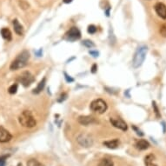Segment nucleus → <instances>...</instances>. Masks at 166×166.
Segmentation results:
<instances>
[{"label": "nucleus", "mask_w": 166, "mask_h": 166, "mask_svg": "<svg viewBox=\"0 0 166 166\" xmlns=\"http://www.w3.org/2000/svg\"><path fill=\"white\" fill-rule=\"evenodd\" d=\"M65 80L68 82V83H72L74 81V79L70 77V76H69L68 74L66 73V72H65Z\"/></svg>", "instance_id": "29"}, {"label": "nucleus", "mask_w": 166, "mask_h": 166, "mask_svg": "<svg viewBox=\"0 0 166 166\" xmlns=\"http://www.w3.org/2000/svg\"><path fill=\"white\" fill-rule=\"evenodd\" d=\"M157 14L163 19H166V5L163 3H157L154 6Z\"/></svg>", "instance_id": "10"}, {"label": "nucleus", "mask_w": 166, "mask_h": 166, "mask_svg": "<svg viewBox=\"0 0 166 166\" xmlns=\"http://www.w3.org/2000/svg\"><path fill=\"white\" fill-rule=\"evenodd\" d=\"M12 139V135L3 126H0V143H7Z\"/></svg>", "instance_id": "9"}, {"label": "nucleus", "mask_w": 166, "mask_h": 166, "mask_svg": "<svg viewBox=\"0 0 166 166\" xmlns=\"http://www.w3.org/2000/svg\"><path fill=\"white\" fill-rule=\"evenodd\" d=\"M0 33H1V36L2 37L7 40V41H11L12 39V35H11V32L10 31L8 28H3L1 31H0Z\"/></svg>", "instance_id": "16"}, {"label": "nucleus", "mask_w": 166, "mask_h": 166, "mask_svg": "<svg viewBox=\"0 0 166 166\" xmlns=\"http://www.w3.org/2000/svg\"><path fill=\"white\" fill-rule=\"evenodd\" d=\"M78 143L83 147H91L93 145V139L92 137L86 134H80L77 138Z\"/></svg>", "instance_id": "7"}, {"label": "nucleus", "mask_w": 166, "mask_h": 166, "mask_svg": "<svg viewBox=\"0 0 166 166\" xmlns=\"http://www.w3.org/2000/svg\"><path fill=\"white\" fill-rule=\"evenodd\" d=\"M103 144L105 146V147L109 148V149H111V150H114V149H117V148L119 146L120 141L118 139H113V140H110V141H105L104 142Z\"/></svg>", "instance_id": "14"}, {"label": "nucleus", "mask_w": 166, "mask_h": 166, "mask_svg": "<svg viewBox=\"0 0 166 166\" xmlns=\"http://www.w3.org/2000/svg\"><path fill=\"white\" fill-rule=\"evenodd\" d=\"M10 157V155H5V156H1L0 157V166H5L6 160Z\"/></svg>", "instance_id": "24"}, {"label": "nucleus", "mask_w": 166, "mask_h": 166, "mask_svg": "<svg viewBox=\"0 0 166 166\" xmlns=\"http://www.w3.org/2000/svg\"><path fill=\"white\" fill-rule=\"evenodd\" d=\"M97 26H95V25H93V24L89 25L87 28V32L89 34H95V33L97 32Z\"/></svg>", "instance_id": "23"}, {"label": "nucleus", "mask_w": 166, "mask_h": 166, "mask_svg": "<svg viewBox=\"0 0 166 166\" xmlns=\"http://www.w3.org/2000/svg\"><path fill=\"white\" fill-rule=\"evenodd\" d=\"M17 92H18V84L17 83H13L8 89V92L10 94H15V93H17Z\"/></svg>", "instance_id": "22"}, {"label": "nucleus", "mask_w": 166, "mask_h": 166, "mask_svg": "<svg viewBox=\"0 0 166 166\" xmlns=\"http://www.w3.org/2000/svg\"><path fill=\"white\" fill-rule=\"evenodd\" d=\"M97 166H114V163L110 158H103L98 163Z\"/></svg>", "instance_id": "18"}, {"label": "nucleus", "mask_w": 166, "mask_h": 166, "mask_svg": "<svg viewBox=\"0 0 166 166\" xmlns=\"http://www.w3.org/2000/svg\"><path fill=\"white\" fill-rule=\"evenodd\" d=\"M159 32L161 34L162 37H166V23L164 24H163L160 28V30H159Z\"/></svg>", "instance_id": "25"}, {"label": "nucleus", "mask_w": 166, "mask_h": 166, "mask_svg": "<svg viewBox=\"0 0 166 166\" xmlns=\"http://www.w3.org/2000/svg\"><path fill=\"white\" fill-rule=\"evenodd\" d=\"M90 108L94 112H97L98 114H103L107 111L108 105H107L106 102L104 100H103L101 98H97V99H95L91 103Z\"/></svg>", "instance_id": "4"}, {"label": "nucleus", "mask_w": 166, "mask_h": 166, "mask_svg": "<svg viewBox=\"0 0 166 166\" xmlns=\"http://www.w3.org/2000/svg\"><path fill=\"white\" fill-rule=\"evenodd\" d=\"M17 81L19 82L24 87H28L35 81V78L30 71H23L18 76Z\"/></svg>", "instance_id": "5"}, {"label": "nucleus", "mask_w": 166, "mask_h": 166, "mask_svg": "<svg viewBox=\"0 0 166 166\" xmlns=\"http://www.w3.org/2000/svg\"><path fill=\"white\" fill-rule=\"evenodd\" d=\"M145 166H157L156 164V157L153 154H149L144 158Z\"/></svg>", "instance_id": "15"}, {"label": "nucleus", "mask_w": 166, "mask_h": 166, "mask_svg": "<svg viewBox=\"0 0 166 166\" xmlns=\"http://www.w3.org/2000/svg\"><path fill=\"white\" fill-rule=\"evenodd\" d=\"M135 147L137 148L139 151H145L150 147V143L148 141L144 139H140L138 141H137V143L135 144Z\"/></svg>", "instance_id": "12"}, {"label": "nucleus", "mask_w": 166, "mask_h": 166, "mask_svg": "<svg viewBox=\"0 0 166 166\" xmlns=\"http://www.w3.org/2000/svg\"><path fill=\"white\" fill-rule=\"evenodd\" d=\"M82 44H83V46L87 47V48H89V49H91V48H93V47H95V44H94V43H93L92 41L89 40V39L83 40Z\"/></svg>", "instance_id": "21"}, {"label": "nucleus", "mask_w": 166, "mask_h": 166, "mask_svg": "<svg viewBox=\"0 0 166 166\" xmlns=\"http://www.w3.org/2000/svg\"><path fill=\"white\" fill-rule=\"evenodd\" d=\"M65 38L66 40L70 42L79 40L81 38V32L77 27L70 28L69 31L65 33Z\"/></svg>", "instance_id": "6"}, {"label": "nucleus", "mask_w": 166, "mask_h": 166, "mask_svg": "<svg viewBox=\"0 0 166 166\" xmlns=\"http://www.w3.org/2000/svg\"><path fill=\"white\" fill-rule=\"evenodd\" d=\"M110 122L111 124L115 128L118 130H121L123 131H126L128 130V125L125 123V121L121 118H114V117H111L110 118Z\"/></svg>", "instance_id": "8"}, {"label": "nucleus", "mask_w": 166, "mask_h": 166, "mask_svg": "<svg viewBox=\"0 0 166 166\" xmlns=\"http://www.w3.org/2000/svg\"><path fill=\"white\" fill-rule=\"evenodd\" d=\"M20 125L26 128H33L37 125V121L34 118L32 113L29 111H23L19 117Z\"/></svg>", "instance_id": "2"}, {"label": "nucleus", "mask_w": 166, "mask_h": 166, "mask_svg": "<svg viewBox=\"0 0 166 166\" xmlns=\"http://www.w3.org/2000/svg\"><path fill=\"white\" fill-rule=\"evenodd\" d=\"M162 125H163V128H164V133H165V132H166V124H165V122H163V123H162Z\"/></svg>", "instance_id": "32"}, {"label": "nucleus", "mask_w": 166, "mask_h": 166, "mask_svg": "<svg viewBox=\"0 0 166 166\" xmlns=\"http://www.w3.org/2000/svg\"><path fill=\"white\" fill-rule=\"evenodd\" d=\"M95 122H96L95 118L93 117H91V116H81L79 117V124L84 125V126H88V125H92Z\"/></svg>", "instance_id": "11"}, {"label": "nucleus", "mask_w": 166, "mask_h": 166, "mask_svg": "<svg viewBox=\"0 0 166 166\" xmlns=\"http://www.w3.org/2000/svg\"><path fill=\"white\" fill-rule=\"evenodd\" d=\"M147 51L148 48L145 45H141L138 48V50L134 55L133 61H132V65L134 68H138L143 65L146 54H147Z\"/></svg>", "instance_id": "3"}, {"label": "nucleus", "mask_w": 166, "mask_h": 166, "mask_svg": "<svg viewBox=\"0 0 166 166\" xmlns=\"http://www.w3.org/2000/svg\"><path fill=\"white\" fill-rule=\"evenodd\" d=\"M132 129L135 130V132L137 133V135H138L139 137H143V135H144V134L142 132V130H139L138 127H136V126H134V125L132 126Z\"/></svg>", "instance_id": "28"}, {"label": "nucleus", "mask_w": 166, "mask_h": 166, "mask_svg": "<svg viewBox=\"0 0 166 166\" xmlns=\"http://www.w3.org/2000/svg\"><path fill=\"white\" fill-rule=\"evenodd\" d=\"M19 5L21 6V8L22 9H27L29 8V4H27L25 1H23V0H21V1H19Z\"/></svg>", "instance_id": "26"}, {"label": "nucleus", "mask_w": 166, "mask_h": 166, "mask_svg": "<svg viewBox=\"0 0 166 166\" xmlns=\"http://www.w3.org/2000/svg\"><path fill=\"white\" fill-rule=\"evenodd\" d=\"M97 65H93L92 67V73H95V72L97 71Z\"/></svg>", "instance_id": "31"}, {"label": "nucleus", "mask_w": 166, "mask_h": 166, "mask_svg": "<svg viewBox=\"0 0 166 166\" xmlns=\"http://www.w3.org/2000/svg\"><path fill=\"white\" fill-rule=\"evenodd\" d=\"M152 107L153 110H154V112H155V114H156V117H157V118H160V117H161V114H160L159 109H158V107H157V104H156V102L155 101L152 102Z\"/></svg>", "instance_id": "20"}, {"label": "nucleus", "mask_w": 166, "mask_h": 166, "mask_svg": "<svg viewBox=\"0 0 166 166\" xmlns=\"http://www.w3.org/2000/svg\"><path fill=\"white\" fill-rule=\"evenodd\" d=\"M67 96H68V95H67V93H65V92L62 93V94L60 95V97H59V98H58V100H57V101L59 102V103L64 102L65 99L67 98Z\"/></svg>", "instance_id": "27"}, {"label": "nucleus", "mask_w": 166, "mask_h": 166, "mask_svg": "<svg viewBox=\"0 0 166 166\" xmlns=\"http://www.w3.org/2000/svg\"><path fill=\"white\" fill-rule=\"evenodd\" d=\"M12 24H13L14 32L17 33L19 36H22L23 34V28L22 26V24L19 23V20L18 19H13Z\"/></svg>", "instance_id": "13"}, {"label": "nucleus", "mask_w": 166, "mask_h": 166, "mask_svg": "<svg viewBox=\"0 0 166 166\" xmlns=\"http://www.w3.org/2000/svg\"><path fill=\"white\" fill-rule=\"evenodd\" d=\"M18 166H22V164H18Z\"/></svg>", "instance_id": "34"}, {"label": "nucleus", "mask_w": 166, "mask_h": 166, "mask_svg": "<svg viewBox=\"0 0 166 166\" xmlns=\"http://www.w3.org/2000/svg\"><path fill=\"white\" fill-rule=\"evenodd\" d=\"M73 0H63V2L65 3V4H70V3H71Z\"/></svg>", "instance_id": "33"}, {"label": "nucleus", "mask_w": 166, "mask_h": 166, "mask_svg": "<svg viewBox=\"0 0 166 166\" xmlns=\"http://www.w3.org/2000/svg\"><path fill=\"white\" fill-rule=\"evenodd\" d=\"M90 54L91 55H92L94 57H97L99 55V53L97 52V51H90Z\"/></svg>", "instance_id": "30"}, {"label": "nucleus", "mask_w": 166, "mask_h": 166, "mask_svg": "<svg viewBox=\"0 0 166 166\" xmlns=\"http://www.w3.org/2000/svg\"><path fill=\"white\" fill-rule=\"evenodd\" d=\"M29 58H30V53L27 51H23L11 62V64L10 65V70H17L25 67L28 64Z\"/></svg>", "instance_id": "1"}, {"label": "nucleus", "mask_w": 166, "mask_h": 166, "mask_svg": "<svg viewBox=\"0 0 166 166\" xmlns=\"http://www.w3.org/2000/svg\"><path fill=\"white\" fill-rule=\"evenodd\" d=\"M45 83H46V79L44 78V79H42L41 81L38 83L37 87L33 90V93H34V94H39V93L41 92L42 91L44 90V88L45 86Z\"/></svg>", "instance_id": "17"}, {"label": "nucleus", "mask_w": 166, "mask_h": 166, "mask_svg": "<svg viewBox=\"0 0 166 166\" xmlns=\"http://www.w3.org/2000/svg\"><path fill=\"white\" fill-rule=\"evenodd\" d=\"M26 166H43L40 162H38L37 159L35 158H32L30 160H28L27 164H26Z\"/></svg>", "instance_id": "19"}]
</instances>
